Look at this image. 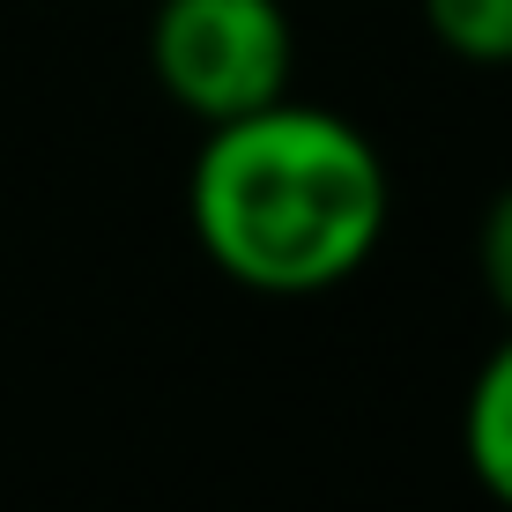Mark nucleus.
<instances>
[{"mask_svg":"<svg viewBox=\"0 0 512 512\" xmlns=\"http://www.w3.org/2000/svg\"><path fill=\"white\" fill-rule=\"evenodd\" d=\"M201 260L253 297H327L372 268L394 223V171L349 112L275 97L201 127L186 164Z\"/></svg>","mask_w":512,"mask_h":512,"instance_id":"1","label":"nucleus"},{"mask_svg":"<svg viewBox=\"0 0 512 512\" xmlns=\"http://www.w3.org/2000/svg\"><path fill=\"white\" fill-rule=\"evenodd\" d=\"M149 75L193 127L260 112L297 82L290 0H156Z\"/></svg>","mask_w":512,"mask_h":512,"instance_id":"2","label":"nucleus"},{"mask_svg":"<svg viewBox=\"0 0 512 512\" xmlns=\"http://www.w3.org/2000/svg\"><path fill=\"white\" fill-rule=\"evenodd\" d=\"M461 461L490 505L512 512V327L490 342L461 394Z\"/></svg>","mask_w":512,"mask_h":512,"instance_id":"3","label":"nucleus"},{"mask_svg":"<svg viewBox=\"0 0 512 512\" xmlns=\"http://www.w3.org/2000/svg\"><path fill=\"white\" fill-rule=\"evenodd\" d=\"M423 30L461 67H512V0H416Z\"/></svg>","mask_w":512,"mask_h":512,"instance_id":"4","label":"nucleus"},{"mask_svg":"<svg viewBox=\"0 0 512 512\" xmlns=\"http://www.w3.org/2000/svg\"><path fill=\"white\" fill-rule=\"evenodd\" d=\"M475 282H483V297L498 305V320L512 327V179L490 193L483 223H475Z\"/></svg>","mask_w":512,"mask_h":512,"instance_id":"5","label":"nucleus"}]
</instances>
